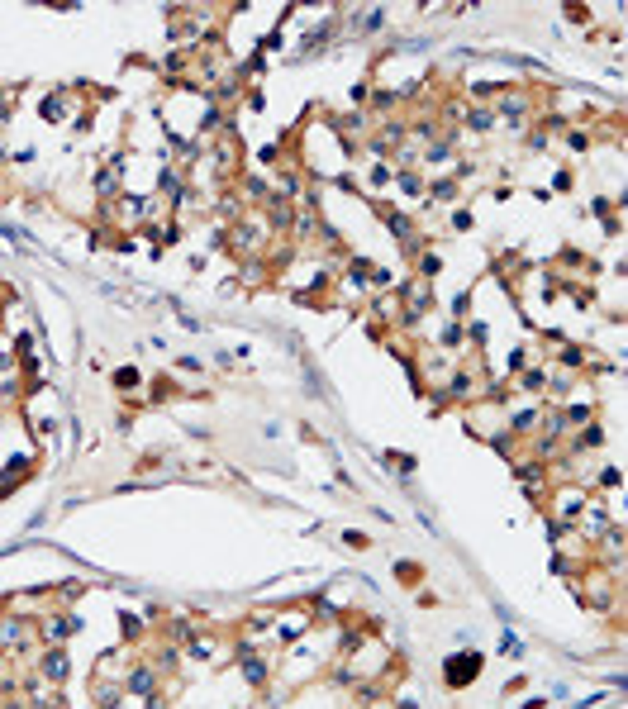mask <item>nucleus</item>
Instances as JSON below:
<instances>
[{"label": "nucleus", "instance_id": "nucleus-3", "mask_svg": "<svg viewBox=\"0 0 628 709\" xmlns=\"http://www.w3.org/2000/svg\"><path fill=\"white\" fill-rule=\"evenodd\" d=\"M72 629H77L72 619H53V624H48V643H67V638H72Z\"/></svg>", "mask_w": 628, "mask_h": 709}, {"label": "nucleus", "instance_id": "nucleus-2", "mask_svg": "<svg viewBox=\"0 0 628 709\" xmlns=\"http://www.w3.org/2000/svg\"><path fill=\"white\" fill-rule=\"evenodd\" d=\"M33 638V629H24V624H5L0 629V647H24Z\"/></svg>", "mask_w": 628, "mask_h": 709}, {"label": "nucleus", "instance_id": "nucleus-1", "mask_svg": "<svg viewBox=\"0 0 628 709\" xmlns=\"http://www.w3.org/2000/svg\"><path fill=\"white\" fill-rule=\"evenodd\" d=\"M476 671H481V657H476V652H462V657L448 662L443 676H448V686H467V681H476Z\"/></svg>", "mask_w": 628, "mask_h": 709}]
</instances>
